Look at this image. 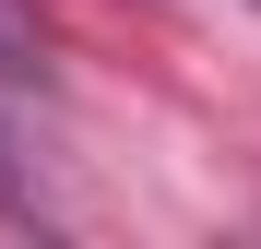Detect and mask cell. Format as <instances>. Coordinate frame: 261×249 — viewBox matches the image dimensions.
I'll use <instances>...</instances> for the list:
<instances>
[{
  "label": "cell",
  "mask_w": 261,
  "mask_h": 249,
  "mask_svg": "<svg viewBox=\"0 0 261 249\" xmlns=\"http://www.w3.org/2000/svg\"><path fill=\"white\" fill-rule=\"evenodd\" d=\"M0 214H36V178H24V154H12V131H0Z\"/></svg>",
  "instance_id": "1"
},
{
  "label": "cell",
  "mask_w": 261,
  "mask_h": 249,
  "mask_svg": "<svg viewBox=\"0 0 261 249\" xmlns=\"http://www.w3.org/2000/svg\"><path fill=\"white\" fill-rule=\"evenodd\" d=\"M0 12H12V0H0Z\"/></svg>",
  "instance_id": "2"
}]
</instances>
